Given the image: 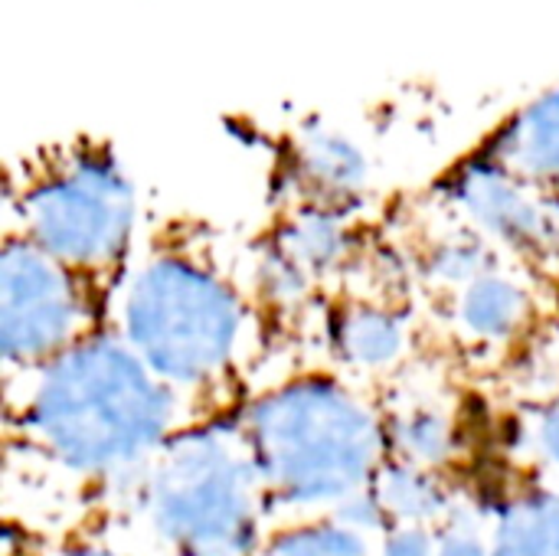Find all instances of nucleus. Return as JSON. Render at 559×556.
<instances>
[{"label":"nucleus","instance_id":"obj_1","mask_svg":"<svg viewBox=\"0 0 559 556\" xmlns=\"http://www.w3.org/2000/svg\"><path fill=\"white\" fill-rule=\"evenodd\" d=\"M3 528L62 531L108 514L190 416L108 328L75 351L0 374Z\"/></svg>","mask_w":559,"mask_h":556},{"label":"nucleus","instance_id":"obj_2","mask_svg":"<svg viewBox=\"0 0 559 556\" xmlns=\"http://www.w3.org/2000/svg\"><path fill=\"white\" fill-rule=\"evenodd\" d=\"M108 324L190 423L233 419L285 370L259 298L252 239L197 213L144 223Z\"/></svg>","mask_w":559,"mask_h":556},{"label":"nucleus","instance_id":"obj_3","mask_svg":"<svg viewBox=\"0 0 559 556\" xmlns=\"http://www.w3.org/2000/svg\"><path fill=\"white\" fill-rule=\"evenodd\" d=\"M233 419L262 478L272 521L347 511L390 459L377 390L324 360L275 374Z\"/></svg>","mask_w":559,"mask_h":556},{"label":"nucleus","instance_id":"obj_4","mask_svg":"<svg viewBox=\"0 0 559 556\" xmlns=\"http://www.w3.org/2000/svg\"><path fill=\"white\" fill-rule=\"evenodd\" d=\"M108 514L154 556H255L272 528L236 419L174 433Z\"/></svg>","mask_w":559,"mask_h":556},{"label":"nucleus","instance_id":"obj_5","mask_svg":"<svg viewBox=\"0 0 559 556\" xmlns=\"http://www.w3.org/2000/svg\"><path fill=\"white\" fill-rule=\"evenodd\" d=\"M144 223L138 187L102 138L43 144L7 170L3 233L26 239L111 298Z\"/></svg>","mask_w":559,"mask_h":556},{"label":"nucleus","instance_id":"obj_6","mask_svg":"<svg viewBox=\"0 0 559 556\" xmlns=\"http://www.w3.org/2000/svg\"><path fill=\"white\" fill-rule=\"evenodd\" d=\"M559 285L504 259L452 298L426 308L436 354L475 390L534 370L557 341Z\"/></svg>","mask_w":559,"mask_h":556},{"label":"nucleus","instance_id":"obj_7","mask_svg":"<svg viewBox=\"0 0 559 556\" xmlns=\"http://www.w3.org/2000/svg\"><path fill=\"white\" fill-rule=\"evenodd\" d=\"M426 354L436 347L419 295L377 220L373 246L324 305L321 360L380 390Z\"/></svg>","mask_w":559,"mask_h":556},{"label":"nucleus","instance_id":"obj_8","mask_svg":"<svg viewBox=\"0 0 559 556\" xmlns=\"http://www.w3.org/2000/svg\"><path fill=\"white\" fill-rule=\"evenodd\" d=\"M111 295L26 239L0 242V357L3 374L43 367L111 324Z\"/></svg>","mask_w":559,"mask_h":556},{"label":"nucleus","instance_id":"obj_9","mask_svg":"<svg viewBox=\"0 0 559 556\" xmlns=\"http://www.w3.org/2000/svg\"><path fill=\"white\" fill-rule=\"evenodd\" d=\"M432 187L459 206L514 265L559 285V193L527 184L472 151Z\"/></svg>","mask_w":559,"mask_h":556},{"label":"nucleus","instance_id":"obj_10","mask_svg":"<svg viewBox=\"0 0 559 556\" xmlns=\"http://www.w3.org/2000/svg\"><path fill=\"white\" fill-rule=\"evenodd\" d=\"M373 193L377 157L357 131L311 118L285 134L272 170V210L367 216L380 210Z\"/></svg>","mask_w":559,"mask_h":556},{"label":"nucleus","instance_id":"obj_11","mask_svg":"<svg viewBox=\"0 0 559 556\" xmlns=\"http://www.w3.org/2000/svg\"><path fill=\"white\" fill-rule=\"evenodd\" d=\"M472 482L491 508L495 556H559V478L518 459L498 433Z\"/></svg>","mask_w":559,"mask_h":556},{"label":"nucleus","instance_id":"obj_12","mask_svg":"<svg viewBox=\"0 0 559 556\" xmlns=\"http://www.w3.org/2000/svg\"><path fill=\"white\" fill-rule=\"evenodd\" d=\"M475 157L559 193V88L514 108L478 141Z\"/></svg>","mask_w":559,"mask_h":556},{"label":"nucleus","instance_id":"obj_13","mask_svg":"<svg viewBox=\"0 0 559 556\" xmlns=\"http://www.w3.org/2000/svg\"><path fill=\"white\" fill-rule=\"evenodd\" d=\"M468 485L472 482L436 469L386 459L370 492L360 498V508L373 534L386 528H439Z\"/></svg>","mask_w":559,"mask_h":556},{"label":"nucleus","instance_id":"obj_14","mask_svg":"<svg viewBox=\"0 0 559 556\" xmlns=\"http://www.w3.org/2000/svg\"><path fill=\"white\" fill-rule=\"evenodd\" d=\"M255 556H377V534L344 514L272 521Z\"/></svg>","mask_w":559,"mask_h":556},{"label":"nucleus","instance_id":"obj_15","mask_svg":"<svg viewBox=\"0 0 559 556\" xmlns=\"http://www.w3.org/2000/svg\"><path fill=\"white\" fill-rule=\"evenodd\" d=\"M3 556H154L111 514L62 531L3 528Z\"/></svg>","mask_w":559,"mask_h":556},{"label":"nucleus","instance_id":"obj_16","mask_svg":"<svg viewBox=\"0 0 559 556\" xmlns=\"http://www.w3.org/2000/svg\"><path fill=\"white\" fill-rule=\"evenodd\" d=\"M436 556H495V521L475 482L436 528Z\"/></svg>","mask_w":559,"mask_h":556},{"label":"nucleus","instance_id":"obj_17","mask_svg":"<svg viewBox=\"0 0 559 556\" xmlns=\"http://www.w3.org/2000/svg\"><path fill=\"white\" fill-rule=\"evenodd\" d=\"M377 556H436V528H386L377 534Z\"/></svg>","mask_w":559,"mask_h":556}]
</instances>
